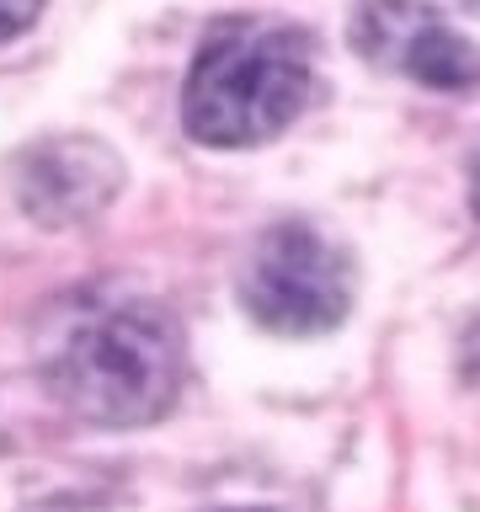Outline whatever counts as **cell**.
I'll list each match as a JSON object with an SVG mask.
<instances>
[{"instance_id":"cell-1","label":"cell","mask_w":480,"mask_h":512,"mask_svg":"<svg viewBox=\"0 0 480 512\" xmlns=\"http://www.w3.org/2000/svg\"><path fill=\"white\" fill-rule=\"evenodd\" d=\"M59 406L96 427L160 422L182 390V336L150 299L91 304L54 336L43 363Z\"/></svg>"},{"instance_id":"cell-5","label":"cell","mask_w":480,"mask_h":512,"mask_svg":"<svg viewBox=\"0 0 480 512\" xmlns=\"http://www.w3.org/2000/svg\"><path fill=\"white\" fill-rule=\"evenodd\" d=\"M118 187H123L118 150H107L102 139L86 134L43 139L16 160V203H22L27 219L48 224V230L96 219L118 198Z\"/></svg>"},{"instance_id":"cell-7","label":"cell","mask_w":480,"mask_h":512,"mask_svg":"<svg viewBox=\"0 0 480 512\" xmlns=\"http://www.w3.org/2000/svg\"><path fill=\"white\" fill-rule=\"evenodd\" d=\"M470 203H475V214H480V171H475V187H470Z\"/></svg>"},{"instance_id":"cell-4","label":"cell","mask_w":480,"mask_h":512,"mask_svg":"<svg viewBox=\"0 0 480 512\" xmlns=\"http://www.w3.org/2000/svg\"><path fill=\"white\" fill-rule=\"evenodd\" d=\"M352 48L427 91H464L480 80V54L422 0H358Z\"/></svg>"},{"instance_id":"cell-8","label":"cell","mask_w":480,"mask_h":512,"mask_svg":"<svg viewBox=\"0 0 480 512\" xmlns=\"http://www.w3.org/2000/svg\"><path fill=\"white\" fill-rule=\"evenodd\" d=\"M464 6H480V0H464Z\"/></svg>"},{"instance_id":"cell-3","label":"cell","mask_w":480,"mask_h":512,"mask_svg":"<svg viewBox=\"0 0 480 512\" xmlns=\"http://www.w3.org/2000/svg\"><path fill=\"white\" fill-rule=\"evenodd\" d=\"M240 304L272 336H326L352 310L347 256L310 224H272L246 256Z\"/></svg>"},{"instance_id":"cell-2","label":"cell","mask_w":480,"mask_h":512,"mask_svg":"<svg viewBox=\"0 0 480 512\" xmlns=\"http://www.w3.org/2000/svg\"><path fill=\"white\" fill-rule=\"evenodd\" d=\"M310 38L272 16H230L203 38L182 86V123L198 144L246 150L278 139L310 102Z\"/></svg>"},{"instance_id":"cell-6","label":"cell","mask_w":480,"mask_h":512,"mask_svg":"<svg viewBox=\"0 0 480 512\" xmlns=\"http://www.w3.org/2000/svg\"><path fill=\"white\" fill-rule=\"evenodd\" d=\"M43 0H0V43H11L16 32H27L32 22H38Z\"/></svg>"}]
</instances>
